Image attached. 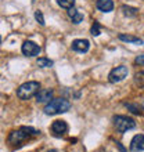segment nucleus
<instances>
[{"instance_id":"obj_16","label":"nucleus","mask_w":144,"mask_h":152,"mask_svg":"<svg viewBox=\"0 0 144 152\" xmlns=\"http://www.w3.org/2000/svg\"><path fill=\"white\" fill-rule=\"evenodd\" d=\"M53 64H54V62H53L50 58H44V57L37 58V65H39L40 68H51Z\"/></svg>"},{"instance_id":"obj_14","label":"nucleus","mask_w":144,"mask_h":152,"mask_svg":"<svg viewBox=\"0 0 144 152\" xmlns=\"http://www.w3.org/2000/svg\"><path fill=\"white\" fill-rule=\"evenodd\" d=\"M122 12H123V15H126V17H134L137 14V10L136 7H130V6H122Z\"/></svg>"},{"instance_id":"obj_25","label":"nucleus","mask_w":144,"mask_h":152,"mask_svg":"<svg viewBox=\"0 0 144 152\" xmlns=\"http://www.w3.org/2000/svg\"><path fill=\"white\" fill-rule=\"evenodd\" d=\"M0 42H1V37H0Z\"/></svg>"},{"instance_id":"obj_11","label":"nucleus","mask_w":144,"mask_h":152,"mask_svg":"<svg viewBox=\"0 0 144 152\" xmlns=\"http://www.w3.org/2000/svg\"><path fill=\"white\" fill-rule=\"evenodd\" d=\"M96 6L103 12H111L114 10V1L112 0H97Z\"/></svg>"},{"instance_id":"obj_17","label":"nucleus","mask_w":144,"mask_h":152,"mask_svg":"<svg viewBox=\"0 0 144 152\" xmlns=\"http://www.w3.org/2000/svg\"><path fill=\"white\" fill-rule=\"evenodd\" d=\"M134 83H136L137 86H140V87H144V71L137 72L136 75H134Z\"/></svg>"},{"instance_id":"obj_23","label":"nucleus","mask_w":144,"mask_h":152,"mask_svg":"<svg viewBox=\"0 0 144 152\" xmlns=\"http://www.w3.org/2000/svg\"><path fill=\"white\" fill-rule=\"evenodd\" d=\"M47 152H58V151H56V149H50V151H47Z\"/></svg>"},{"instance_id":"obj_3","label":"nucleus","mask_w":144,"mask_h":152,"mask_svg":"<svg viewBox=\"0 0 144 152\" xmlns=\"http://www.w3.org/2000/svg\"><path fill=\"white\" fill-rule=\"evenodd\" d=\"M40 84L39 82H26V83L21 84L18 90H17V97L20 100H29L31 97L36 96V93L39 91Z\"/></svg>"},{"instance_id":"obj_15","label":"nucleus","mask_w":144,"mask_h":152,"mask_svg":"<svg viewBox=\"0 0 144 152\" xmlns=\"http://www.w3.org/2000/svg\"><path fill=\"white\" fill-rule=\"evenodd\" d=\"M57 4H58L61 8L69 10V8L75 7V0H57Z\"/></svg>"},{"instance_id":"obj_10","label":"nucleus","mask_w":144,"mask_h":152,"mask_svg":"<svg viewBox=\"0 0 144 152\" xmlns=\"http://www.w3.org/2000/svg\"><path fill=\"white\" fill-rule=\"evenodd\" d=\"M130 149L133 152L144 151V134H136L130 141Z\"/></svg>"},{"instance_id":"obj_22","label":"nucleus","mask_w":144,"mask_h":152,"mask_svg":"<svg viewBox=\"0 0 144 152\" xmlns=\"http://www.w3.org/2000/svg\"><path fill=\"white\" fill-rule=\"evenodd\" d=\"M116 147H118V148L120 149V152H126V151H125V148H123V147H122V145L119 144V142H116Z\"/></svg>"},{"instance_id":"obj_18","label":"nucleus","mask_w":144,"mask_h":152,"mask_svg":"<svg viewBox=\"0 0 144 152\" xmlns=\"http://www.w3.org/2000/svg\"><path fill=\"white\" fill-rule=\"evenodd\" d=\"M90 33H92L93 36H98V35L101 33V26H100L98 22H94V24H93L92 29H90Z\"/></svg>"},{"instance_id":"obj_12","label":"nucleus","mask_w":144,"mask_h":152,"mask_svg":"<svg viewBox=\"0 0 144 152\" xmlns=\"http://www.w3.org/2000/svg\"><path fill=\"white\" fill-rule=\"evenodd\" d=\"M68 15H69V18L72 20V22L73 24H80L82 21H83V14L78 10V8H75V7H72V8H69L68 10Z\"/></svg>"},{"instance_id":"obj_24","label":"nucleus","mask_w":144,"mask_h":152,"mask_svg":"<svg viewBox=\"0 0 144 152\" xmlns=\"http://www.w3.org/2000/svg\"><path fill=\"white\" fill-rule=\"evenodd\" d=\"M100 152H105V151H100Z\"/></svg>"},{"instance_id":"obj_8","label":"nucleus","mask_w":144,"mask_h":152,"mask_svg":"<svg viewBox=\"0 0 144 152\" xmlns=\"http://www.w3.org/2000/svg\"><path fill=\"white\" fill-rule=\"evenodd\" d=\"M71 47L76 53H87L90 48V42L86 39H76L72 42Z\"/></svg>"},{"instance_id":"obj_7","label":"nucleus","mask_w":144,"mask_h":152,"mask_svg":"<svg viewBox=\"0 0 144 152\" xmlns=\"http://www.w3.org/2000/svg\"><path fill=\"white\" fill-rule=\"evenodd\" d=\"M21 50H22V54L26 57H36V56H39V53H40L39 44H36L35 42H32V40L24 42Z\"/></svg>"},{"instance_id":"obj_13","label":"nucleus","mask_w":144,"mask_h":152,"mask_svg":"<svg viewBox=\"0 0 144 152\" xmlns=\"http://www.w3.org/2000/svg\"><path fill=\"white\" fill-rule=\"evenodd\" d=\"M118 39L122 40V42H126V43H136V44H144V42L141 39L136 36H132V35H123V33H120Z\"/></svg>"},{"instance_id":"obj_1","label":"nucleus","mask_w":144,"mask_h":152,"mask_svg":"<svg viewBox=\"0 0 144 152\" xmlns=\"http://www.w3.org/2000/svg\"><path fill=\"white\" fill-rule=\"evenodd\" d=\"M40 132H37L36 129L33 127H26V126H22L18 130H14V132L10 133L8 136V144L15 145V147H21L26 140L32 138V137L37 136Z\"/></svg>"},{"instance_id":"obj_5","label":"nucleus","mask_w":144,"mask_h":152,"mask_svg":"<svg viewBox=\"0 0 144 152\" xmlns=\"http://www.w3.org/2000/svg\"><path fill=\"white\" fill-rule=\"evenodd\" d=\"M128 73H129L128 66L119 65V66L114 68L111 72H109V75H108V80H109L111 83H119V82H122V80L128 76Z\"/></svg>"},{"instance_id":"obj_20","label":"nucleus","mask_w":144,"mask_h":152,"mask_svg":"<svg viewBox=\"0 0 144 152\" xmlns=\"http://www.w3.org/2000/svg\"><path fill=\"white\" fill-rule=\"evenodd\" d=\"M126 107H128L129 109H132V112H133V113H136V115H140V113H141V111H140V109H139V108H137L136 105H132V104H126Z\"/></svg>"},{"instance_id":"obj_2","label":"nucleus","mask_w":144,"mask_h":152,"mask_svg":"<svg viewBox=\"0 0 144 152\" xmlns=\"http://www.w3.org/2000/svg\"><path fill=\"white\" fill-rule=\"evenodd\" d=\"M71 108V102L65 98H53L50 102H47V105L44 107V113L46 115H58V113L68 112Z\"/></svg>"},{"instance_id":"obj_21","label":"nucleus","mask_w":144,"mask_h":152,"mask_svg":"<svg viewBox=\"0 0 144 152\" xmlns=\"http://www.w3.org/2000/svg\"><path fill=\"white\" fill-rule=\"evenodd\" d=\"M134 64H137V65H141V66H144V54H141V56L136 57V60H134Z\"/></svg>"},{"instance_id":"obj_4","label":"nucleus","mask_w":144,"mask_h":152,"mask_svg":"<svg viewBox=\"0 0 144 152\" xmlns=\"http://www.w3.org/2000/svg\"><path fill=\"white\" fill-rule=\"evenodd\" d=\"M114 124H115L116 130L119 133H125V132H128V130H132V129L136 127V122L132 118L122 116V115H118L114 118Z\"/></svg>"},{"instance_id":"obj_6","label":"nucleus","mask_w":144,"mask_h":152,"mask_svg":"<svg viewBox=\"0 0 144 152\" xmlns=\"http://www.w3.org/2000/svg\"><path fill=\"white\" fill-rule=\"evenodd\" d=\"M50 130H51V134L54 137H64L67 133H68V124H67V122L62 119H58V120H54L51 123V127H50Z\"/></svg>"},{"instance_id":"obj_19","label":"nucleus","mask_w":144,"mask_h":152,"mask_svg":"<svg viewBox=\"0 0 144 152\" xmlns=\"http://www.w3.org/2000/svg\"><path fill=\"white\" fill-rule=\"evenodd\" d=\"M35 18H36V21L42 25V26H44V24H46V22H44V17H43V14H42V11H39V10H37V11H35Z\"/></svg>"},{"instance_id":"obj_9","label":"nucleus","mask_w":144,"mask_h":152,"mask_svg":"<svg viewBox=\"0 0 144 152\" xmlns=\"http://www.w3.org/2000/svg\"><path fill=\"white\" fill-rule=\"evenodd\" d=\"M53 100V90L51 88H42L36 93V101L39 104H46Z\"/></svg>"}]
</instances>
